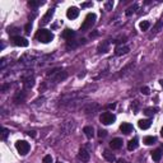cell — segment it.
<instances>
[{
  "label": "cell",
  "mask_w": 163,
  "mask_h": 163,
  "mask_svg": "<svg viewBox=\"0 0 163 163\" xmlns=\"http://www.w3.org/2000/svg\"><path fill=\"white\" fill-rule=\"evenodd\" d=\"M28 134H29V135H32V136H36V134H35V131H29Z\"/></svg>",
  "instance_id": "cell-34"
},
{
  "label": "cell",
  "mask_w": 163,
  "mask_h": 163,
  "mask_svg": "<svg viewBox=\"0 0 163 163\" xmlns=\"http://www.w3.org/2000/svg\"><path fill=\"white\" fill-rule=\"evenodd\" d=\"M161 86H162V87H163V79H162V80H161Z\"/></svg>",
  "instance_id": "cell-37"
},
{
  "label": "cell",
  "mask_w": 163,
  "mask_h": 163,
  "mask_svg": "<svg viewBox=\"0 0 163 163\" xmlns=\"http://www.w3.org/2000/svg\"><path fill=\"white\" fill-rule=\"evenodd\" d=\"M113 8V1H107L105 4V9L106 10H112Z\"/></svg>",
  "instance_id": "cell-27"
},
{
  "label": "cell",
  "mask_w": 163,
  "mask_h": 163,
  "mask_svg": "<svg viewBox=\"0 0 163 163\" xmlns=\"http://www.w3.org/2000/svg\"><path fill=\"white\" fill-rule=\"evenodd\" d=\"M129 52V47L128 46H117L116 50H115V54L117 55V56H121V55H125Z\"/></svg>",
  "instance_id": "cell-11"
},
{
  "label": "cell",
  "mask_w": 163,
  "mask_h": 163,
  "mask_svg": "<svg viewBox=\"0 0 163 163\" xmlns=\"http://www.w3.org/2000/svg\"><path fill=\"white\" fill-rule=\"evenodd\" d=\"M120 130H121V133H124V134H130L133 131V125L129 124V122H124V124H121Z\"/></svg>",
  "instance_id": "cell-10"
},
{
  "label": "cell",
  "mask_w": 163,
  "mask_h": 163,
  "mask_svg": "<svg viewBox=\"0 0 163 163\" xmlns=\"http://www.w3.org/2000/svg\"><path fill=\"white\" fill-rule=\"evenodd\" d=\"M31 29H32V23L29 22V23L26 24V27H24V32L28 35V33H31Z\"/></svg>",
  "instance_id": "cell-28"
},
{
  "label": "cell",
  "mask_w": 163,
  "mask_h": 163,
  "mask_svg": "<svg viewBox=\"0 0 163 163\" xmlns=\"http://www.w3.org/2000/svg\"><path fill=\"white\" fill-rule=\"evenodd\" d=\"M65 78H66V73H65V72L59 73L57 77H56V82H60V80H62V79H65Z\"/></svg>",
  "instance_id": "cell-25"
},
{
  "label": "cell",
  "mask_w": 163,
  "mask_h": 163,
  "mask_svg": "<svg viewBox=\"0 0 163 163\" xmlns=\"http://www.w3.org/2000/svg\"><path fill=\"white\" fill-rule=\"evenodd\" d=\"M152 158H153L154 162H159L162 158V150L161 149H155L152 152Z\"/></svg>",
  "instance_id": "cell-13"
},
{
  "label": "cell",
  "mask_w": 163,
  "mask_h": 163,
  "mask_svg": "<svg viewBox=\"0 0 163 163\" xmlns=\"http://www.w3.org/2000/svg\"><path fill=\"white\" fill-rule=\"evenodd\" d=\"M155 112H157V108H155V107H148V108H145V111H144V113L148 115V116H153Z\"/></svg>",
  "instance_id": "cell-22"
},
{
  "label": "cell",
  "mask_w": 163,
  "mask_h": 163,
  "mask_svg": "<svg viewBox=\"0 0 163 163\" xmlns=\"http://www.w3.org/2000/svg\"><path fill=\"white\" fill-rule=\"evenodd\" d=\"M52 14H54V9H49V10H47V13L43 16L42 19H41V24L45 26V24L49 23V22L51 21V18H52Z\"/></svg>",
  "instance_id": "cell-8"
},
{
  "label": "cell",
  "mask_w": 163,
  "mask_h": 163,
  "mask_svg": "<svg viewBox=\"0 0 163 163\" xmlns=\"http://www.w3.org/2000/svg\"><path fill=\"white\" fill-rule=\"evenodd\" d=\"M140 92H142L143 94H145V96H148V94H149V88H148V87H143L142 89H140Z\"/></svg>",
  "instance_id": "cell-31"
},
{
  "label": "cell",
  "mask_w": 163,
  "mask_h": 163,
  "mask_svg": "<svg viewBox=\"0 0 163 163\" xmlns=\"http://www.w3.org/2000/svg\"><path fill=\"white\" fill-rule=\"evenodd\" d=\"M161 135L163 136V128H162V130H161Z\"/></svg>",
  "instance_id": "cell-36"
},
{
  "label": "cell",
  "mask_w": 163,
  "mask_h": 163,
  "mask_svg": "<svg viewBox=\"0 0 163 163\" xmlns=\"http://www.w3.org/2000/svg\"><path fill=\"white\" fill-rule=\"evenodd\" d=\"M138 9V4H134V5H131V6H129V8L126 9V12H125V14H126L128 17H130L131 14H134L135 13V10Z\"/></svg>",
  "instance_id": "cell-19"
},
{
  "label": "cell",
  "mask_w": 163,
  "mask_h": 163,
  "mask_svg": "<svg viewBox=\"0 0 163 163\" xmlns=\"http://www.w3.org/2000/svg\"><path fill=\"white\" fill-rule=\"evenodd\" d=\"M16 148L18 150V153H21L22 155H26L29 152V144L26 142V140H19V142L16 143Z\"/></svg>",
  "instance_id": "cell-3"
},
{
  "label": "cell",
  "mask_w": 163,
  "mask_h": 163,
  "mask_svg": "<svg viewBox=\"0 0 163 163\" xmlns=\"http://www.w3.org/2000/svg\"><path fill=\"white\" fill-rule=\"evenodd\" d=\"M8 134H9V130H8V129H3V135H1V139L3 140H5L6 139V136H8Z\"/></svg>",
  "instance_id": "cell-30"
},
{
  "label": "cell",
  "mask_w": 163,
  "mask_h": 163,
  "mask_svg": "<svg viewBox=\"0 0 163 163\" xmlns=\"http://www.w3.org/2000/svg\"><path fill=\"white\" fill-rule=\"evenodd\" d=\"M152 125L150 120H140L139 121V128L143 129V130H147V129H149Z\"/></svg>",
  "instance_id": "cell-15"
},
{
  "label": "cell",
  "mask_w": 163,
  "mask_h": 163,
  "mask_svg": "<svg viewBox=\"0 0 163 163\" xmlns=\"http://www.w3.org/2000/svg\"><path fill=\"white\" fill-rule=\"evenodd\" d=\"M78 157H79V159H80L82 162H88V161H89L91 154H89V152H88L86 148H82V149L79 150V154H78Z\"/></svg>",
  "instance_id": "cell-6"
},
{
  "label": "cell",
  "mask_w": 163,
  "mask_h": 163,
  "mask_svg": "<svg viewBox=\"0 0 163 163\" xmlns=\"http://www.w3.org/2000/svg\"><path fill=\"white\" fill-rule=\"evenodd\" d=\"M88 5H91V3H84V4L82 5V6H88Z\"/></svg>",
  "instance_id": "cell-35"
},
{
  "label": "cell",
  "mask_w": 163,
  "mask_h": 163,
  "mask_svg": "<svg viewBox=\"0 0 163 163\" xmlns=\"http://www.w3.org/2000/svg\"><path fill=\"white\" fill-rule=\"evenodd\" d=\"M43 4V1H28V5L29 6H32V8H36V6H38V5H42Z\"/></svg>",
  "instance_id": "cell-24"
},
{
  "label": "cell",
  "mask_w": 163,
  "mask_h": 163,
  "mask_svg": "<svg viewBox=\"0 0 163 163\" xmlns=\"http://www.w3.org/2000/svg\"><path fill=\"white\" fill-rule=\"evenodd\" d=\"M36 38L42 43H49L50 41H52L54 35L49 31V29H40L36 35Z\"/></svg>",
  "instance_id": "cell-1"
},
{
  "label": "cell",
  "mask_w": 163,
  "mask_h": 163,
  "mask_svg": "<svg viewBox=\"0 0 163 163\" xmlns=\"http://www.w3.org/2000/svg\"><path fill=\"white\" fill-rule=\"evenodd\" d=\"M83 133L86 134L87 138H89V139L94 136V129L92 128V126H86V128L83 129Z\"/></svg>",
  "instance_id": "cell-14"
},
{
  "label": "cell",
  "mask_w": 163,
  "mask_h": 163,
  "mask_svg": "<svg viewBox=\"0 0 163 163\" xmlns=\"http://www.w3.org/2000/svg\"><path fill=\"white\" fill-rule=\"evenodd\" d=\"M96 14L94 13H89L88 16L86 17V19H84L83 24H82V31H88V29H91L93 27V24L96 23Z\"/></svg>",
  "instance_id": "cell-2"
},
{
  "label": "cell",
  "mask_w": 163,
  "mask_h": 163,
  "mask_svg": "<svg viewBox=\"0 0 163 163\" xmlns=\"http://www.w3.org/2000/svg\"><path fill=\"white\" fill-rule=\"evenodd\" d=\"M155 142H157L155 136H145V138H144V143H145L147 145H152V144H154Z\"/></svg>",
  "instance_id": "cell-20"
},
{
  "label": "cell",
  "mask_w": 163,
  "mask_h": 163,
  "mask_svg": "<svg viewBox=\"0 0 163 163\" xmlns=\"http://www.w3.org/2000/svg\"><path fill=\"white\" fill-rule=\"evenodd\" d=\"M110 147L112 148V149H120V148L122 147V139H120V138L112 139L111 143H110Z\"/></svg>",
  "instance_id": "cell-9"
},
{
  "label": "cell",
  "mask_w": 163,
  "mask_h": 163,
  "mask_svg": "<svg viewBox=\"0 0 163 163\" xmlns=\"http://www.w3.org/2000/svg\"><path fill=\"white\" fill-rule=\"evenodd\" d=\"M162 27H163V22H162V21H158L157 23H155V26H154L153 31H154V32H158V31H159V29H161Z\"/></svg>",
  "instance_id": "cell-23"
},
{
  "label": "cell",
  "mask_w": 163,
  "mask_h": 163,
  "mask_svg": "<svg viewBox=\"0 0 163 163\" xmlns=\"http://www.w3.org/2000/svg\"><path fill=\"white\" fill-rule=\"evenodd\" d=\"M108 46H110V42H108V41H103L102 43H99L97 51H98L99 54H101V52H107V51H108Z\"/></svg>",
  "instance_id": "cell-12"
},
{
  "label": "cell",
  "mask_w": 163,
  "mask_h": 163,
  "mask_svg": "<svg viewBox=\"0 0 163 163\" xmlns=\"http://www.w3.org/2000/svg\"><path fill=\"white\" fill-rule=\"evenodd\" d=\"M56 163H62V162H56Z\"/></svg>",
  "instance_id": "cell-38"
},
{
  "label": "cell",
  "mask_w": 163,
  "mask_h": 163,
  "mask_svg": "<svg viewBox=\"0 0 163 163\" xmlns=\"http://www.w3.org/2000/svg\"><path fill=\"white\" fill-rule=\"evenodd\" d=\"M13 43L16 46H21V47H26V46H28V41L27 38H24V37H21V36H14L13 38Z\"/></svg>",
  "instance_id": "cell-5"
},
{
  "label": "cell",
  "mask_w": 163,
  "mask_h": 163,
  "mask_svg": "<svg viewBox=\"0 0 163 163\" xmlns=\"http://www.w3.org/2000/svg\"><path fill=\"white\" fill-rule=\"evenodd\" d=\"M115 107H116V105H115V103H112V105H108V108H115Z\"/></svg>",
  "instance_id": "cell-33"
},
{
  "label": "cell",
  "mask_w": 163,
  "mask_h": 163,
  "mask_svg": "<svg viewBox=\"0 0 163 163\" xmlns=\"http://www.w3.org/2000/svg\"><path fill=\"white\" fill-rule=\"evenodd\" d=\"M66 16H68L69 19H75V18L79 16V10H78V8H75V6H72V8L68 9Z\"/></svg>",
  "instance_id": "cell-7"
},
{
  "label": "cell",
  "mask_w": 163,
  "mask_h": 163,
  "mask_svg": "<svg viewBox=\"0 0 163 163\" xmlns=\"http://www.w3.org/2000/svg\"><path fill=\"white\" fill-rule=\"evenodd\" d=\"M99 120H101V122L105 125H111L115 122V120H116V116L111 112H103L101 116H99Z\"/></svg>",
  "instance_id": "cell-4"
},
{
  "label": "cell",
  "mask_w": 163,
  "mask_h": 163,
  "mask_svg": "<svg viewBox=\"0 0 163 163\" xmlns=\"http://www.w3.org/2000/svg\"><path fill=\"white\" fill-rule=\"evenodd\" d=\"M106 135H107V131L102 130V129H101V130H98V136H99V138H105Z\"/></svg>",
  "instance_id": "cell-32"
},
{
  "label": "cell",
  "mask_w": 163,
  "mask_h": 163,
  "mask_svg": "<svg viewBox=\"0 0 163 163\" xmlns=\"http://www.w3.org/2000/svg\"><path fill=\"white\" fill-rule=\"evenodd\" d=\"M103 158H105L106 161H108V162H115V161H116L115 155L111 153V152H108V150H105V152H103Z\"/></svg>",
  "instance_id": "cell-16"
},
{
  "label": "cell",
  "mask_w": 163,
  "mask_h": 163,
  "mask_svg": "<svg viewBox=\"0 0 163 163\" xmlns=\"http://www.w3.org/2000/svg\"><path fill=\"white\" fill-rule=\"evenodd\" d=\"M42 163H52V157H51V155H45Z\"/></svg>",
  "instance_id": "cell-29"
},
{
  "label": "cell",
  "mask_w": 163,
  "mask_h": 163,
  "mask_svg": "<svg viewBox=\"0 0 163 163\" xmlns=\"http://www.w3.org/2000/svg\"><path fill=\"white\" fill-rule=\"evenodd\" d=\"M33 86V78H29V79H27L24 82V87L26 88H29V87H32Z\"/></svg>",
  "instance_id": "cell-26"
},
{
  "label": "cell",
  "mask_w": 163,
  "mask_h": 163,
  "mask_svg": "<svg viewBox=\"0 0 163 163\" xmlns=\"http://www.w3.org/2000/svg\"><path fill=\"white\" fill-rule=\"evenodd\" d=\"M139 27H140V29H142V31H148V29H149V27H150V23L148 21H143V22H140Z\"/></svg>",
  "instance_id": "cell-21"
},
{
  "label": "cell",
  "mask_w": 163,
  "mask_h": 163,
  "mask_svg": "<svg viewBox=\"0 0 163 163\" xmlns=\"http://www.w3.org/2000/svg\"><path fill=\"white\" fill-rule=\"evenodd\" d=\"M62 37H64L65 40H69L72 41V38L74 37V32L72 31V29H65L64 33H62Z\"/></svg>",
  "instance_id": "cell-18"
},
{
  "label": "cell",
  "mask_w": 163,
  "mask_h": 163,
  "mask_svg": "<svg viewBox=\"0 0 163 163\" xmlns=\"http://www.w3.org/2000/svg\"><path fill=\"white\" fill-rule=\"evenodd\" d=\"M136 148H138V139L134 138V139H131L130 142L128 143V149L129 150H135Z\"/></svg>",
  "instance_id": "cell-17"
}]
</instances>
